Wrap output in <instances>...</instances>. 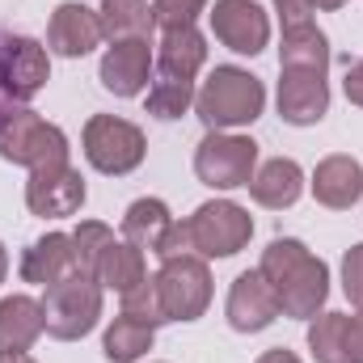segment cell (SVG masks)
I'll return each instance as SVG.
<instances>
[{"label":"cell","mask_w":363,"mask_h":363,"mask_svg":"<svg viewBox=\"0 0 363 363\" xmlns=\"http://www.w3.org/2000/svg\"><path fill=\"white\" fill-rule=\"evenodd\" d=\"M258 271L267 274V283L274 287V300H279L283 317L313 321L330 300V267L317 254H308V245L296 241V237H274L262 250Z\"/></svg>","instance_id":"cell-1"},{"label":"cell","mask_w":363,"mask_h":363,"mask_svg":"<svg viewBox=\"0 0 363 363\" xmlns=\"http://www.w3.org/2000/svg\"><path fill=\"white\" fill-rule=\"evenodd\" d=\"M262 110H267V85L237 64L211 68L203 89H194V114L207 123V131L250 127L262 118Z\"/></svg>","instance_id":"cell-2"},{"label":"cell","mask_w":363,"mask_h":363,"mask_svg":"<svg viewBox=\"0 0 363 363\" xmlns=\"http://www.w3.org/2000/svg\"><path fill=\"white\" fill-rule=\"evenodd\" d=\"M68 135L47 123L43 114H34L26 101H4L0 106V157L9 165H26V169H38V165H55V161H68Z\"/></svg>","instance_id":"cell-3"},{"label":"cell","mask_w":363,"mask_h":363,"mask_svg":"<svg viewBox=\"0 0 363 363\" xmlns=\"http://www.w3.org/2000/svg\"><path fill=\"white\" fill-rule=\"evenodd\" d=\"M43 321H47V334L60 342H77L93 334L101 321V283L81 271L51 283L43 296Z\"/></svg>","instance_id":"cell-4"},{"label":"cell","mask_w":363,"mask_h":363,"mask_svg":"<svg viewBox=\"0 0 363 363\" xmlns=\"http://www.w3.org/2000/svg\"><path fill=\"white\" fill-rule=\"evenodd\" d=\"M81 148H85V161L97 174L123 178V174L144 165L148 140H144V131L135 123H127L118 114H93L85 123V131H81Z\"/></svg>","instance_id":"cell-5"},{"label":"cell","mask_w":363,"mask_h":363,"mask_svg":"<svg viewBox=\"0 0 363 363\" xmlns=\"http://www.w3.org/2000/svg\"><path fill=\"white\" fill-rule=\"evenodd\" d=\"M186 233H190V254L207 258H233L250 245L254 237V220L241 203L233 199H211L203 207H194V216H186Z\"/></svg>","instance_id":"cell-6"},{"label":"cell","mask_w":363,"mask_h":363,"mask_svg":"<svg viewBox=\"0 0 363 363\" xmlns=\"http://www.w3.org/2000/svg\"><path fill=\"white\" fill-rule=\"evenodd\" d=\"M258 174V144L233 131H207L194 148V178L211 190H241Z\"/></svg>","instance_id":"cell-7"},{"label":"cell","mask_w":363,"mask_h":363,"mask_svg":"<svg viewBox=\"0 0 363 363\" xmlns=\"http://www.w3.org/2000/svg\"><path fill=\"white\" fill-rule=\"evenodd\" d=\"M165 321H199L211 304V271L199 254H182V258H165L161 271L152 274Z\"/></svg>","instance_id":"cell-8"},{"label":"cell","mask_w":363,"mask_h":363,"mask_svg":"<svg viewBox=\"0 0 363 363\" xmlns=\"http://www.w3.org/2000/svg\"><path fill=\"white\" fill-rule=\"evenodd\" d=\"M51 81V55L30 34H0V93L9 101H30Z\"/></svg>","instance_id":"cell-9"},{"label":"cell","mask_w":363,"mask_h":363,"mask_svg":"<svg viewBox=\"0 0 363 363\" xmlns=\"http://www.w3.org/2000/svg\"><path fill=\"white\" fill-rule=\"evenodd\" d=\"M85 178L68 165V161H55V165H38L30 169L26 182V207L43 220H68L85 207Z\"/></svg>","instance_id":"cell-10"},{"label":"cell","mask_w":363,"mask_h":363,"mask_svg":"<svg viewBox=\"0 0 363 363\" xmlns=\"http://www.w3.org/2000/svg\"><path fill=\"white\" fill-rule=\"evenodd\" d=\"M207 17L211 34L237 55H258L271 43V17L258 0H216Z\"/></svg>","instance_id":"cell-11"},{"label":"cell","mask_w":363,"mask_h":363,"mask_svg":"<svg viewBox=\"0 0 363 363\" xmlns=\"http://www.w3.org/2000/svg\"><path fill=\"white\" fill-rule=\"evenodd\" d=\"M224 317L237 334H262L279 317V300H274V287L267 283L262 271H241L228 287V304H224Z\"/></svg>","instance_id":"cell-12"},{"label":"cell","mask_w":363,"mask_h":363,"mask_svg":"<svg viewBox=\"0 0 363 363\" xmlns=\"http://www.w3.org/2000/svg\"><path fill=\"white\" fill-rule=\"evenodd\" d=\"M330 110V85L325 72L304 68H279V118L291 127H313Z\"/></svg>","instance_id":"cell-13"},{"label":"cell","mask_w":363,"mask_h":363,"mask_svg":"<svg viewBox=\"0 0 363 363\" xmlns=\"http://www.w3.org/2000/svg\"><path fill=\"white\" fill-rule=\"evenodd\" d=\"M152 64H157L152 43H140V38L110 43L106 55H101V64H97V81L114 93V97H140V93L148 89Z\"/></svg>","instance_id":"cell-14"},{"label":"cell","mask_w":363,"mask_h":363,"mask_svg":"<svg viewBox=\"0 0 363 363\" xmlns=\"http://www.w3.org/2000/svg\"><path fill=\"white\" fill-rule=\"evenodd\" d=\"M97 43H101V17H97V9L68 0V4H60V9L51 13L47 47H51L55 55H64V60H81V55H89Z\"/></svg>","instance_id":"cell-15"},{"label":"cell","mask_w":363,"mask_h":363,"mask_svg":"<svg viewBox=\"0 0 363 363\" xmlns=\"http://www.w3.org/2000/svg\"><path fill=\"white\" fill-rule=\"evenodd\" d=\"M313 199L330 211H347L363 199V165L351 152H334L325 161H317L313 169Z\"/></svg>","instance_id":"cell-16"},{"label":"cell","mask_w":363,"mask_h":363,"mask_svg":"<svg viewBox=\"0 0 363 363\" xmlns=\"http://www.w3.org/2000/svg\"><path fill=\"white\" fill-rule=\"evenodd\" d=\"M77 274V250H72V233H47L38 237L26 254H21V279L51 287L60 279Z\"/></svg>","instance_id":"cell-17"},{"label":"cell","mask_w":363,"mask_h":363,"mask_svg":"<svg viewBox=\"0 0 363 363\" xmlns=\"http://www.w3.org/2000/svg\"><path fill=\"white\" fill-rule=\"evenodd\" d=\"M43 334H47L43 300H34V296H4L0 300V355L30 351Z\"/></svg>","instance_id":"cell-18"},{"label":"cell","mask_w":363,"mask_h":363,"mask_svg":"<svg viewBox=\"0 0 363 363\" xmlns=\"http://www.w3.org/2000/svg\"><path fill=\"white\" fill-rule=\"evenodd\" d=\"M207 64V38L186 26V30H165L157 43V68L169 81H194L199 68Z\"/></svg>","instance_id":"cell-19"},{"label":"cell","mask_w":363,"mask_h":363,"mask_svg":"<svg viewBox=\"0 0 363 363\" xmlns=\"http://www.w3.org/2000/svg\"><path fill=\"white\" fill-rule=\"evenodd\" d=\"M93 279L101 283V291H118V296H127V291H135L144 279H148V262H144V250H135L131 241H123V237H114L106 250H101V258H97V271Z\"/></svg>","instance_id":"cell-20"},{"label":"cell","mask_w":363,"mask_h":363,"mask_svg":"<svg viewBox=\"0 0 363 363\" xmlns=\"http://www.w3.org/2000/svg\"><path fill=\"white\" fill-rule=\"evenodd\" d=\"M304 190V169L291 161V157H274L267 165H258V174L250 182V194L258 207H271V211H283L300 199Z\"/></svg>","instance_id":"cell-21"},{"label":"cell","mask_w":363,"mask_h":363,"mask_svg":"<svg viewBox=\"0 0 363 363\" xmlns=\"http://www.w3.org/2000/svg\"><path fill=\"white\" fill-rule=\"evenodd\" d=\"M97 17H101V38H110V43H131V38L152 43L157 17H152L148 0H101Z\"/></svg>","instance_id":"cell-22"},{"label":"cell","mask_w":363,"mask_h":363,"mask_svg":"<svg viewBox=\"0 0 363 363\" xmlns=\"http://www.w3.org/2000/svg\"><path fill=\"white\" fill-rule=\"evenodd\" d=\"M169 228H174V216L161 199H135L123 216V241H131L135 250H148V254H161Z\"/></svg>","instance_id":"cell-23"},{"label":"cell","mask_w":363,"mask_h":363,"mask_svg":"<svg viewBox=\"0 0 363 363\" xmlns=\"http://www.w3.org/2000/svg\"><path fill=\"white\" fill-rule=\"evenodd\" d=\"M279 68H304V72H325L330 68V38L304 21V26H287L283 43H279Z\"/></svg>","instance_id":"cell-24"},{"label":"cell","mask_w":363,"mask_h":363,"mask_svg":"<svg viewBox=\"0 0 363 363\" xmlns=\"http://www.w3.org/2000/svg\"><path fill=\"white\" fill-rule=\"evenodd\" d=\"M152 342H157V325L118 313V317L110 321L106 338H101V355H106L110 363H135V359H144V355L152 351Z\"/></svg>","instance_id":"cell-25"},{"label":"cell","mask_w":363,"mask_h":363,"mask_svg":"<svg viewBox=\"0 0 363 363\" xmlns=\"http://www.w3.org/2000/svg\"><path fill=\"white\" fill-rule=\"evenodd\" d=\"M342 325H347V313H317L308 321V351L317 363H347Z\"/></svg>","instance_id":"cell-26"},{"label":"cell","mask_w":363,"mask_h":363,"mask_svg":"<svg viewBox=\"0 0 363 363\" xmlns=\"http://www.w3.org/2000/svg\"><path fill=\"white\" fill-rule=\"evenodd\" d=\"M190 106H194V81H169V77H161V81L148 89V114L161 118V123L182 118Z\"/></svg>","instance_id":"cell-27"},{"label":"cell","mask_w":363,"mask_h":363,"mask_svg":"<svg viewBox=\"0 0 363 363\" xmlns=\"http://www.w3.org/2000/svg\"><path fill=\"white\" fill-rule=\"evenodd\" d=\"M114 241V233L101 224V220H81V228L72 233V250H77V271L89 274L97 271V258H101V250Z\"/></svg>","instance_id":"cell-28"},{"label":"cell","mask_w":363,"mask_h":363,"mask_svg":"<svg viewBox=\"0 0 363 363\" xmlns=\"http://www.w3.org/2000/svg\"><path fill=\"white\" fill-rule=\"evenodd\" d=\"M199 13H207V0H152V17L157 30H186L199 21Z\"/></svg>","instance_id":"cell-29"},{"label":"cell","mask_w":363,"mask_h":363,"mask_svg":"<svg viewBox=\"0 0 363 363\" xmlns=\"http://www.w3.org/2000/svg\"><path fill=\"white\" fill-rule=\"evenodd\" d=\"M123 313H127V317H140V321H148V325H161V321H165V308H161L157 283L144 279L135 291H127V296H123Z\"/></svg>","instance_id":"cell-30"},{"label":"cell","mask_w":363,"mask_h":363,"mask_svg":"<svg viewBox=\"0 0 363 363\" xmlns=\"http://www.w3.org/2000/svg\"><path fill=\"white\" fill-rule=\"evenodd\" d=\"M342 291L355 308H363V241L351 245L347 258H342Z\"/></svg>","instance_id":"cell-31"},{"label":"cell","mask_w":363,"mask_h":363,"mask_svg":"<svg viewBox=\"0 0 363 363\" xmlns=\"http://www.w3.org/2000/svg\"><path fill=\"white\" fill-rule=\"evenodd\" d=\"M342 347H347V363H363V308L347 313V325H342Z\"/></svg>","instance_id":"cell-32"},{"label":"cell","mask_w":363,"mask_h":363,"mask_svg":"<svg viewBox=\"0 0 363 363\" xmlns=\"http://www.w3.org/2000/svg\"><path fill=\"white\" fill-rule=\"evenodd\" d=\"M274 13H279V21H283V30L287 26H304V21H313V0H274Z\"/></svg>","instance_id":"cell-33"},{"label":"cell","mask_w":363,"mask_h":363,"mask_svg":"<svg viewBox=\"0 0 363 363\" xmlns=\"http://www.w3.org/2000/svg\"><path fill=\"white\" fill-rule=\"evenodd\" d=\"M342 89H347V101L363 110V60H355V64L347 68V81H342Z\"/></svg>","instance_id":"cell-34"},{"label":"cell","mask_w":363,"mask_h":363,"mask_svg":"<svg viewBox=\"0 0 363 363\" xmlns=\"http://www.w3.org/2000/svg\"><path fill=\"white\" fill-rule=\"evenodd\" d=\"M258 363H300L287 347H274V351H267V355H258Z\"/></svg>","instance_id":"cell-35"},{"label":"cell","mask_w":363,"mask_h":363,"mask_svg":"<svg viewBox=\"0 0 363 363\" xmlns=\"http://www.w3.org/2000/svg\"><path fill=\"white\" fill-rule=\"evenodd\" d=\"M0 363H38V359L26 355V351H17V355H0Z\"/></svg>","instance_id":"cell-36"},{"label":"cell","mask_w":363,"mask_h":363,"mask_svg":"<svg viewBox=\"0 0 363 363\" xmlns=\"http://www.w3.org/2000/svg\"><path fill=\"white\" fill-rule=\"evenodd\" d=\"M342 4H347V0H313V9H330V13L342 9Z\"/></svg>","instance_id":"cell-37"},{"label":"cell","mask_w":363,"mask_h":363,"mask_svg":"<svg viewBox=\"0 0 363 363\" xmlns=\"http://www.w3.org/2000/svg\"><path fill=\"white\" fill-rule=\"evenodd\" d=\"M4 274H9V254H4V245H0V283H4Z\"/></svg>","instance_id":"cell-38"}]
</instances>
